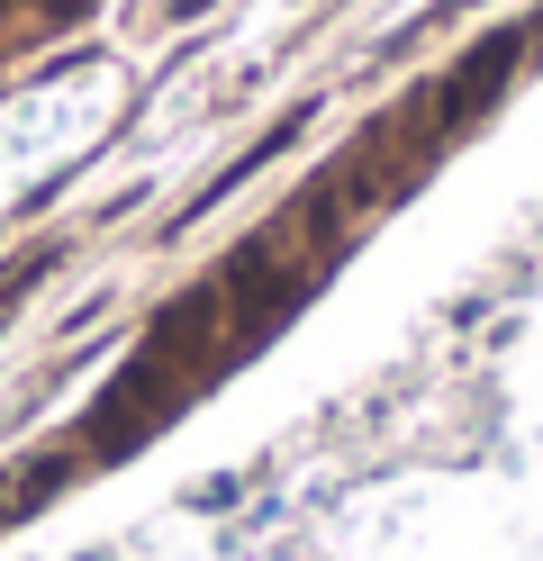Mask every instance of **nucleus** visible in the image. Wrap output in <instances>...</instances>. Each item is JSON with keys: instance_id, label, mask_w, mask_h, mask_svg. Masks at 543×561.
Wrapping results in <instances>:
<instances>
[{"instance_id": "obj_1", "label": "nucleus", "mask_w": 543, "mask_h": 561, "mask_svg": "<svg viewBox=\"0 0 543 561\" xmlns=\"http://www.w3.org/2000/svg\"><path fill=\"white\" fill-rule=\"evenodd\" d=\"M517 55H525V37H517V27H507V37H489L480 55H462V64H453V82H444V100H434V136H453L471 110H489V100H498V82L517 73Z\"/></svg>"}, {"instance_id": "obj_2", "label": "nucleus", "mask_w": 543, "mask_h": 561, "mask_svg": "<svg viewBox=\"0 0 543 561\" xmlns=\"http://www.w3.org/2000/svg\"><path fill=\"white\" fill-rule=\"evenodd\" d=\"M0 10H10V0H0Z\"/></svg>"}]
</instances>
